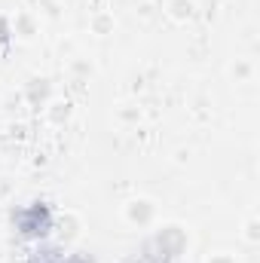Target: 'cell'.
<instances>
[{
    "label": "cell",
    "mask_w": 260,
    "mask_h": 263,
    "mask_svg": "<svg viewBox=\"0 0 260 263\" xmlns=\"http://www.w3.org/2000/svg\"><path fill=\"white\" fill-rule=\"evenodd\" d=\"M9 227H12V236L25 245H37V242H46L52 239L55 233V211L46 199H31V202H22L9 211Z\"/></svg>",
    "instance_id": "cell-1"
},
{
    "label": "cell",
    "mask_w": 260,
    "mask_h": 263,
    "mask_svg": "<svg viewBox=\"0 0 260 263\" xmlns=\"http://www.w3.org/2000/svg\"><path fill=\"white\" fill-rule=\"evenodd\" d=\"M181 251H184V239L172 227V230L156 233L153 239H147L126 263H181Z\"/></svg>",
    "instance_id": "cell-2"
},
{
    "label": "cell",
    "mask_w": 260,
    "mask_h": 263,
    "mask_svg": "<svg viewBox=\"0 0 260 263\" xmlns=\"http://www.w3.org/2000/svg\"><path fill=\"white\" fill-rule=\"evenodd\" d=\"M25 263H98L89 251H70L65 245L46 239V242H37V245H28V254Z\"/></svg>",
    "instance_id": "cell-3"
}]
</instances>
